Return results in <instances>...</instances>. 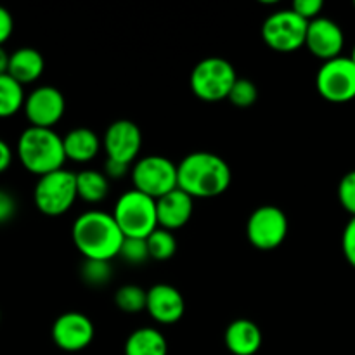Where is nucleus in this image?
I'll return each instance as SVG.
<instances>
[{"mask_svg":"<svg viewBox=\"0 0 355 355\" xmlns=\"http://www.w3.org/2000/svg\"><path fill=\"white\" fill-rule=\"evenodd\" d=\"M354 6H355V2H354Z\"/></svg>","mask_w":355,"mask_h":355,"instance_id":"obj_37","label":"nucleus"},{"mask_svg":"<svg viewBox=\"0 0 355 355\" xmlns=\"http://www.w3.org/2000/svg\"><path fill=\"white\" fill-rule=\"evenodd\" d=\"M130 172H132V165H125V163L114 162V159H110V158H107L106 163H104V175H106L110 180H118Z\"/></svg>","mask_w":355,"mask_h":355,"instance_id":"obj_32","label":"nucleus"},{"mask_svg":"<svg viewBox=\"0 0 355 355\" xmlns=\"http://www.w3.org/2000/svg\"><path fill=\"white\" fill-rule=\"evenodd\" d=\"M9 61L10 54H7L6 49L0 47V75H7V71H9Z\"/></svg>","mask_w":355,"mask_h":355,"instance_id":"obj_35","label":"nucleus"},{"mask_svg":"<svg viewBox=\"0 0 355 355\" xmlns=\"http://www.w3.org/2000/svg\"><path fill=\"white\" fill-rule=\"evenodd\" d=\"M309 23L295 10L284 9L270 14L262 24V38L272 51L295 52L305 45Z\"/></svg>","mask_w":355,"mask_h":355,"instance_id":"obj_8","label":"nucleus"},{"mask_svg":"<svg viewBox=\"0 0 355 355\" xmlns=\"http://www.w3.org/2000/svg\"><path fill=\"white\" fill-rule=\"evenodd\" d=\"M146 311L159 324H175L186 312L182 293L170 284H155L148 290Z\"/></svg>","mask_w":355,"mask_h":355,"instance_id":"obj_15","label":"nucleus"},{"mask_svg":"<svg viewBox=\"0 0 355 355\" xmlns=\"http://www.w3.org/2000/svg\"><path fill=\"white\" fill-rule=\"evenodd\" d=\"M179 189L193 200H210L222 196L232 182L231 166L215 153L196 151L177 165Z\"/></svg>","mask_w":355,"mask_h":355,"instance_id":"obj_1","label":"nucleus"},{"mask_svg":"<svg viewBox=\"0 0 355 355\" xmlns=\"http://www.w3.org/2000/svg\"><path fill=\"white\" fill-rule=\"evenodd\" d=\"M288 217L281 208L263 205L253 210L246 224L248 241L262 252H270L283 245L288 236Z\"/></svg>","mask_w":355,"mask_h":355,"instance_id":"obj_10","label":"nucleus"},{"mask_svg":"<svg viewBox=\"0 0 355 355\" xmlns=\"http://www.w3.org/2000/svg\"><path fill=\"white\" fill-rule=\"evenodd\" d=\"M114 304L127 314H137V312L146 311L148 290H142L141 286H135V284H125V286L118 288L116 295H114Z\"/></svg>","mask_w":355,"mask_h":355,"instance_id":"obj_23","label":"nucleus"},{"mask_svg":"<svg viewBox=\"0 0 355 355\" xmlns=\"http://www.w3.org/2000/svg\"><path fill=\"white\" fill-rule=\"evenodd\" d=\"M238 75L234 66L222 58H207L194 66L191 73V90L205 103L227 99Z\"/></svg>","mask_w":355,"mask_h":355,"instance_id":"obj_5","label":"nucleus"},{"mask_svg":"<svg viewBox=\"0 0 355 355\" xmlns=\"http://www.w3.org/2000/svg\"><path fill=\"white\" fill-rule=\"evenodd\" d=\"M225 347L232 355H255L263 342L262 331L250 319H236L225 329Z\"/></svg>","mask_w":355,"mask_h":355,"instance_id":"obj_17","label":"nucleus"},{"mask_svg":"<svg viewBox=\"0 0 355 355\" xmlns=\"http://www.w3.org/2000/svg\"><path fill=\"white\" fill-rule=\"evenodd\" d=\"M342 250L347 262L355 269V217L350 218L349 224L345 225V231L342 236Z\"/></svg>","mask_w":355,"mask_h":355,"instance_id":"obj_30","label":"nucleus"},{"mask_svg":"<svg viewBox=\"0 0 355 355\" xmlns=\"http://www.w3.org/2000/svg\"><path fill=\"white\" fill-rule=\"evenodd\" d=\"M113 217L125 238L148 239L159 227L156 200L137 189L127 191L118 198Z\"/></svg>","mask_w":355,"mask_h":355,"instance_id":"obj_4","label":"nucleus"},{"mask_svg":"<svg viewBox=\"0 0 355 355\" xmlns=\"http://www.w3.org/2000/svg\"><path fill=\"white\" fill-rule=\"evenodd\" d=\"M343 45H345V35L335 21L328 17H318L309 23L305 47L322 62L340 58Z\"/></svg>","mask_w":355,"mask_h":355,"instance_id":"obj_14","label":"nucleus"},{"mask_svg":"<svg viewBox=\"0 0 355 355\" xmlns=\"http://www.w3.org/2000/svg\"><path fill=\"white\" fill-rule=\"evenodd\" d=\"M322 9H324L322 0H297V2H293V6H291V10H295V12H297L302 19L307 21V23L321 17L319 14L322 12Z\"/></svg>","mask_w":355,"mask_h":355,"instance_id":"obj_29","label":"nucleus"},{"mask_svg":"<svg viewBox=\"0 0 355 355\" xmlns=\"http://www.w3.org/2000/svg\"><path fill=\"white\" fill-rule=\"evenodd\" d=\"M96 328L82 312H66L52 324V340L64 352H80L92 343Z\"/></svg>","mask_w":355,"mask_h":355,"instance_id":"obj_13","label":"nucleus"},{"mask_svg":"<svg viewBox=\"0 0 355 355\" xmlns=\"http://www.w3.org/2000/svg\"><path fill=\"white\" fill-rule=\"evenodd\" d=\"M64 111V96L61 90L51 85L38 87L24 101V113L31 127L52 128L61 120Z\"/></svg>","mask_w":355,"mask_h":355,"instance_id":"obj_12","label":"nucleus"},{"mask_svg":"<svg viewBox=\"0 0 355 355\" xmlns=\"http://www.w3.org/2000/svg\"><path fill=\"white\" fill-rule=\"evenodd\" d=\"M16 214V200L7 191L0 189V224H6Z\"/></svg>","mask_w":355,"mask_h":355,"instance_id":"obj_31","label":"nucleus"},{"mask_svg":"<svg viewBox=\"0 0 355 355\" xmlns=\"http://www.w3.org/2000/svg\"><path fill=\"white\" fill-rule=\"evenodd\" d=\"M80 276L89 286L101 288L107 284L113 276V267L111 262H103V260H85L80 269Z\"/></svg>","mask_w":355,"mask_h":355,"instance_id":"obj_25","label":"nucleus"},{"mask_svg":"<svg viewBox=\"0 0 355 355\" xmlns=\"http://www.w3.org/2000/svg\"><path fill=\"white\" fill-rule=\"evenodd\" d=\"M44 55L38 51H35V49L23 47L10 54L7 75H10L16 82L24 85V83L37 82L42 76V73H44Z\"/></svg>","mask_w":355,"mask_h":355,"instance_id":"obj_19","label":"nucleus"},{"mask_svg":"<svg viewBox=\"0 0 355 355\" xmlns=\"http://www.w3.org/2000/svg\"><path fill=\"white\" fill-rule=\"evenodd\" d=\"M146 241H148L149 257L159 260V262L170 260L177 252L175 236H173L172 231H166V229L158 227Z\"/></svg>","mask_w":355,"mask_h":355,"instance_id":"obj_24","label":"nucleus"},{"mask_svg":"<svg viewBox=\"0 0 355 355\" xmlns=\"http://www.w3.org/2000/svg\"><path fill=\"white\" fill-rule=\"evenodd\" d=\"M340 205L355 217V170L345 173L338 184Z\"/></svg>","mask_w":355,"mask_h":355,"instance_id":"obj_28","label":"nucleus"},{"mask_svg":"<svg viewBox=\"0 0 355 355\" xmlns=\"http://www.w3.org/2000/svg\"><path fill=\"white\" fill-rule=\"evenodd\" d=\"M14 30V19L10 16L9 10L6 7L0 6V47L3 45V42L9 40V37L12 35Z\"/></svg>","mask_w":355,"mask_h":355,"instance_id":"obj_33","label":"nucleus"},{"mask_svg":"<svg viewBox=\"0 0 355 355\" xmlns=\"http://www.w3.org/2000/svg\"><path fill=\"white\" fill-rule=\"evenodd\" d=\"M315 87L322 99L333 104L350 103L355 99V64L350 58L340 55L322 62L315 76Z\"/></svg>","mask_w":355,"mask_h":355,"instance_id":"obj_9","label":"nucleus"},{"mask_svg":"<svg viewBox=\"0 0 355 355\" xmlns=\"http://www.w3.org/2000/svg\"><path fill=\"white\" fill-rule=\"evenodd\" d=\"M257 97H259V90H257L255 83L252 80L238 78L227 99L238 107H250L255 103Z\"/></svg>","mask_w":355,"mask_h":355,"instance_id":"obj_27","label":"nucleus"},{"mask_svg":"<svg viewBox=\"0 0 355 355\" xmlns=\"http://www.w3.org/2000/svg\"><path fill=\"white\" fill-rule=\"evenodd\" d=\"M168 343L155 328H139L125 342V355H166Z\"/></svg>","mask_w":355,"mask_h":355,"instance_id":"obj_20","label":"nucleus"},{"mask_svg":"<svg viewBox=\"0 0 355 355\" xmlns=\"http://www.w3.org/2000/svg\"><path fill=\"white\" fill-rule=\"evenodd\" d=\"M103 148L110 159L134 165L142 148L141 128L130 120L113 121L103 137Z\"/></svg>","mask_w":355,"mask_h":355,"instance_id":"obj_11","label":"nucleus"},{"mask_svg":"<svg viewBox=\"0 0 355 355\" xmlns=\"http://www.w3.org/2000/svg\"><path fill=\"white\" fill-rule=\"evenodd\" d=\"M193 210L194 200L179 187L156 200L158 225L166 231H177V229L184 227L193 217Z\"/></svg>","mask_w":355,"mask_h":355,"instance_id":"obj_16","label":"nucleus"},{"mask_svg":"<svg viewBox=\"0 0 355 355\" xmlns=\"http://www.w3.org/2000/svg\"><path fill=\"white\" fill-rule=\"evenodd\" d=\"M17 156L28 172L42 177L64 168L66 153L62 137L52 128L28 127L17 141Z\"/></svg>","mask_w":355,"mask_h":355,"instance_id":"obj_3","label":"nucleus"},{"mask_svg":"<svg viewBox=\"0 0 355 355\" xmlns=\"http://www.w3.org/2000/svg\"><path fill=\"white\" fill-rule=\"evenodd\" d=\"M10 163H12V151H10L9 144L0 139V173L6 172Z\"/></svg>","mask_w":355,"mask_h":355,"instance_id":"obj_34","label":"nucleus"},{"mask_svg":"<svg viewBox=\"0 0 355 355\" xmlns=\"http://www.w3.org/2000/svg\"><path fill=\"white\" fill-rule=\"evenodd\" d=\"M134 189L159 200L179 187V170L172 159L159 155H149L132 165Z\"/></svg>","mask_w":355,"mask_h":355,"instance_id":"obj_7","label":"nucleus"},{"mask_svg":"<svg viewBox=\"0 0 355 355\" xmlns=\"http://www.w3.org/2000/svg\"><path fill=\"white\" fill-rule=\"evenodd\" d=\"M120 259H123L128 266H141L146 260L151 259L148 250V241L137 238H125L123 246L120 250Z\"/></svg>","mask_w":355,"mask_h":355,"instance_id":"obj_26","label":"nucleus"},{"mask_svg":"<svg viewBox=\"0 0 355 355\" xmlns=\"http://www.w3.org/2000/svg\"><path fill=\"white\" fill-rule=\"evenodd\" d=\"M350 59H352L354 64H355V45H354V49H352V55H350Z\"/></svg>","mask_w":355,"mask_h":355,"instance_id":"obj_36","label":"nucleus"},{"mask_svg":"<svg viewBox=\"0 0 355 355\" xmlns=\"http://www.w3.org/2000/svg\"><path fill=\"white\" fill-rule=\"evenodd\" d=\"M24 90L10 75H0V118L14 116L24 107Z\"/></svg>","mask_w":355,"mask_h":355,"instance_id":"obj_22","label":"nucleus"},{"mask_svg":"<svg viewBox=\"0 0 355 355\" xmlns=\"http://www.w3.org/2000/svg\"><path fill=\"white\" fill-rule=\"evenodd\" d=\"M76 187H78V198L87 203H101L110 194V179L104 172L87 168L76 173Z\"/></svg>","mask_w":355,"mask_h":355,"instance_id":"obj_21","label":"nucleus"},{"mask_svg":"<svg viewBox=\"0 0 355 355\" xmlns=\"http://www.w3.org/2000/svg\"><path fill=\"white\" fill-rule=\"evenodd\" d=\"M78 198L76 173L61 168L42 175L33 191V200L38 210L47 217L64 215Z\"/></svg>","mask_w":355,"mask_h":355,"instance_id":"obj_6","label":"nucleus"},{"mask_svg":"<svg viewBox=\"0 0 355 355\" xmlns=\"http://www.w3.org/2000/svg\"><path fill=\"white\" fill-rule=\"evenodd\" d=\"M62 144H64L66 159H71L75 163L92 162L103 148L99 135L87 127L73 128L62 137Z\"/></svg>","mask_w":355,"mask_h":355,"instance_id":"obj_18","label":"nucleus"},{"mask_svg":"<svg viewBox=\"0 0 355 355\" xmlns=\"http://www.w3.org/2000/svg\"><path fill=\"white\" fill-rule=\"evenodd\" d=\"M73 243L85 260L111 262L120 255L125 236L113 214L90 210L80 215L71 229Z\"/></svg>","mask_w":355,"mask_h":355,"instance_id":"obj_2","label":"nucleus"}]
</instances>
